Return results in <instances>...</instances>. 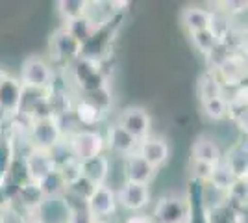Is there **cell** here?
<instances>
[{"mask_svg":"<svg viewBox=\"0 0 248 223\" xmlns=\"http://www.w3.org/2000/svg\"><path fill=\"white\" fill-rule=\"evenodd\" d=\"M82 164V175L91 181L94 186H102L108 184V179L111 175V158L106 154H98L89 160H83Z\"/></svg>","mask_w":248,"mask_h":223,"instance_id":"15","label":"cell"},{"mask_svg":"<svg viewBox=\"0 0 248 223\" xmlns=\"http://www.w3.org/2000/svg\"><path fill=\"white\" fill-rule=\"evenodd\" d=\"M67 143H69L73 158L78 162L104 154V151H106L104 134L94 128H80L78 132H74L73 136L67 138Z\"/></svg>","mask_w":248,"mask_h":223,"instance_id":"1","label":"cell"},{"mask_svg":"<svg viewBox=\"0 0 248 223\" xmlns=\"http://www.w3.org/2000/svg\"><path fill=\"white\" fill-rule=\"evenodd\" d=\"M43 223H67L69 210L65 208L62 199H45L41 206L35 210Z\"/></svg>","mask_w":248,"mask_h":223,"instance_id":"20","label":"cell"},{"mask_svg":"<svg viewBox=\"0 0 248 223\" xmlns=\"http://www.w3.org/2000/svg\"><path fill=\"white\" fill-rule=\"evenodd\" d=\"M115 193H117V203L134 214L143 212L152 201V191L146 184H134L124 181Z\"/></svg>","mask_w":248,"mask_h":223,"instance_id":"5","label":"cell"},{"mask_svg":"<svg viewBox=\"0 0 248 223\" xmlns=\"http://www.w3.org/2000/svg\"><path fill=\"white\" fill-rule=\"evenodd\" d=\"M202 108H204V114H206L209 119L220 121V119H224L228 114V101L224 99V97L202 101Z\"/></svg>","mask_w":248,"mask_h":223,"instance_id":"31","label":"cell"},{"mask_svg":"<svg viewBox=\"0 0 248 223\" xmlns=\"http://www.w3.org/2000/svg\"><path fill=\"white\" fill-rule=\"evenodd\" d=\"M123 223H154L152 220V216H148L145 212H137V214H132V216H128Z\"/></svg>","mask_w":248,"mask_h":223,"instance_id":"42","label":"cell"},{"mask_svg":"<svg viewBox=\"0 0 248 223\" xmlns=\"http://www.w3.org/2000/svg\"><path fill=\"white\" fill-rule=\"evenodd\" d=\"M24 216H26V214L21 212L17 206L10 205L8 208H4V218H2V223H24Z\"/></svg>","mask_w":248,"mask_h":223,"instance_id":"39","label":"cell"},{"mask_svg":"<svg viewBox=\"0 0 248 223\" xmlns=\"http://www.w3.org/2000/svg\"><path fill=\"white\" fill-rule=\"evenodd\" d=\"M137 153L155 170L165 166L170 158V147H169L167 139L159 138V136H148L143 141H139Z\"/></svg>","mask_w":248,"mask_h":223,"instance_id":"10","label":"cell"},{"mask_svg":"<svg viewBox=\"0 0 248 223\" xmlns=\"http://www.w3.org/2000/svg\"><path fill=\"white\" fill-rule=\"evenodd\" d=\"M211 13L213 11L206 10V8H197V6H189L182 11V21L186 24L189 32H200L209 28V21H211Z\"/></svg>","mask_w":248,"mask_h":223,"instance_id":"19","label":"cell"},{"mask_svg":"<svg viewBox=\"0 0 248 223\" xmlns=\"http://www.w3.org/2000/svg\"><path fill=\"white\" fill-rule=\"evenodd\" d=\"M94 186L91 181H87L85 177H80V179H76L74 182H71L69 186H67V190L71 191V193H74V195H78L80 199H83V201H87L91 195H93V191H94Z\"/></svg>","mask_w":248,"mask_h":223,"instance_id":"35","label":"cell"},{"mask_svg":"<svg viewBox=\"0 0 248 223\" xmlns=\"http://www.w3.org/2000/svg\"><path fill=\"white\" fill-rule=\"evenodd\" d=\"M2 218H4V210H0V223H2Z\"/></svg>","mask_w":248,"mask_h":223,"instance_id":"47","label":"cell"},{"mask_svg":"<svg viewBox=\"0 0 248 223\" xmlns=\"http://www.w3.org/2000/svg\"><path fill=\"white\" fill-rule=\"evenodd\" d=\"M222 162L226 164L228 170L233 173L235 179H247V171H248L247 145H243V143L235 145L226 156H222Z\"/></svg>","mask_w":248,"mask_h":223,"instance_id":"21","label":"cell"},{"mask_svg":"<svg viewBox=\"0 0 248 223\" xmlns=\"http://www.w3.org/2000/svg\"><path fill=\"white\" fill-rule=\"evenodd\" d=\"M73 116H74V119L78 121L80 127H96V125H100L104 121L102 112H98L93 104H89L82 97H80L78 101H74Z\"/></svg>","mask_w":248,"mask_h":223,"instance_id":"18","label":"cell"},{"mask_svg":"<svg viewBox=\"0 0 248 223\" xmlns=\"http://www.w3.org/2000/svg\"><path fill=\"white\" fill-rule=\"evenodd\" d=\"M154 223H187L189 222V203L182 195H163L155 203L152 212Z\"/></svg>","mask_w":248,"mask_h":223,"instance_id":"3","label":"cell"},{"mask_svg":"<svg viewBox=\"0 0 248 223\" xmlns=\"http://www.w3.org/2000/svg\"><path fill=\"white\" fill-rule=\"evenodd\" d=\"M191 158L206 162L211 166H217L222 160V151L218 147V143L209 136H200L191 147Z\"/></svg>","mask_w":248,"mask_h":223,"instance_id":"17","label":"cell"},{"mask_svg":"<svg viewBox=\"0 0 248 223\" xmlns=\"http://www.w3.org/2000/svg\"><path fill=\"white\" fill-rule=\"evenodd\" d=\"M24 223H43V222H41V218L33 212V214H26V216H24Z\"/></svg>","mask_w":248,"mask_h":223,"instance_id":"44","label":"cell"},{"mask_svg":"<svg viewBox=\"0 0 248 223\" xmlns=\"http://www.w3.org/2000/svg\"><path fill=\"white\" fill-rule=\"evenodd\" d=\"M191 37H193V43L197 45V49L200 52L204 54H209L213 49H215V45H217V39H215V35L209 32V28L206 30H200V32H193L191 34Z\"/></svg>","mask_w":248,"mask_h":223,"instance_id":"34","label":"cell"},{"mask_svg":"<svg viewBox=\"0 0 248 223\" xmlns=\"http://www.w3.org/2000/svg\"><path fill=\"white\" fill-rule=\"evenodd\" d=\"M58 171H60V175L63 177V181L67 182V186H69L71 182H74L76 179L82 177V164H80L78 160L71 158L69 162L62 164V166L58 168Z\"/></svg>","mask_w":248,"mask_h":223,"instance_id":"36","label":"cell"},{"mask_svg":"<svg viewBox=\"0 0 248 223\" xmlns=\"http://www.w3.org/2000/svg\"><path fill=\"white\" fill-rule=\"evenodd\" d=\"M106 149H109L111 153L119 154V156H128V154H134L137 153V147H139V141L130 136L123 127H119L117 123L111 125L106 132Z\"/></svg>","mask_w":248,"mask_h":223,"instance_id":"12","label":"cell"},{"mask_svg":"<svg viewBox=\"0 0 248 223\" xmlns=\"http://www.w3.org/2000/svg\"><path fill=\"white\" fill-rule=\"evenodd\" d=\"M24 162H26V168H28V175L33 182L41 181L43 177H46L48 173L56 170V164H54L48 151L30 149L28 153H24Z\"/></svg>","mask_w":248,"mask_h":223,"instance_id":"14","label":"cell"},{"mask_svg":"<svg viewBox=\"0 0 248 223\" xmlns=\"http://www.w3.org/2000/svg\"><path fill=\"white\" fill-rule=\"evenodd\" d=\"M117 193L109 184H102L96 186L93 191V195L87 199V210L94 218V222L100 223H111L109 218L115 216L117 212Z\"/></svg>","mask_w":248,"mask_h":223,"instance_id":"4","label":"cell"},{"mask_svg":"<svg viewBox=\"0 0 248 223\" xmlns=\"http://www.w3.org/2000/svg\"><path fill=\"white\" fill-rule=\"evenodd\" d=\"M87 8H89L87 0H60L58 2V10H60L62 17L65 19V22L83 17L87 13Z\"/></svg>","mask_w":248,"mask_h":223,"instance_id":"28","label":"cell"},{"mask_svg":"<svg viewBox=\"0 0 248 223\" xmlns=\"http://www.w3.org/2000/svg\"><path fill=\"white\" fill-rule=\"evenodd\" d=\"M21 84L24 87L43 89L48 91L54 86V71L48 62H45L39 56H30L21 67Z\"/></svg>","mask_w":248,"mask_h":223,"instance_id":"2","label":"cell"},{"mask_svg":"<svg viewBox=\"0 0 248 223\" xmlns=\"http://www.w3.org/2000/svg\"><path fill=\"white\" fill-rule=\"evenodd\" d=\"M48 153H50L52 160H54V164H56V170H58L62 164H65V162H69V160L73 158L71 149H69V143H67V139L65 138H63L60 143H56Z\"/></svg>","mask_w":248,"mask_h":223,"instance_id":"37","label":"cell"},{"mask_svg":"<svg viewBox=\"0 0 248 223\" xmlns=\"http://www.w3.org/2000/svg\"><path fill=\"white\" fill-rule=\"evenodd\" d=\"M45 201L43 197L41 190L37 186V182H26L24 186L19 188V193H17V199L11 203L13 206H17L21 212L24 214H33L39 206L41 203Z\"/></svg>","mask_w":248,"mask_h":223,"instance_id":"16","label":"cell"},{"mask_svg":"<svg viewBox=\"0 0 248 223\" xmlns=\"http://www.w3.org/2000/svg\"><path fill=\"white\" fill-rule=\"evenodd\" d=\"M157 170L152 168L139 153L124 156L123 162V177L126 182H134V184H150L154 181Z\"/></svg>","mask_w":248,"mask_h":223,"instance_id":"8","label":"cell"},{"mask_svg":"<svg viewBox=\"0 0 248 223\" xmlns=\"http://www.w3.org/2000/svg\"><path fill=\"white\" fill-rule=\"evenodd\" d=\"M62 139L63 136L54 117H50V119H41V121H33L30 125V128H28V141H30L31 149L50 151Z\"/></svg>","mask_w":248,"mask_h":223,"instance_id":"6","label":"cell"},{"mask_svg":"<svg viewBox=\"0 0 248 223\" xmlns=\"http://www.w3.org/2000/svg\"><path fill=\"white\" fill-rule=\"evenodd\" d=\"M106 86H109V82H108L106 73L100 69V71H96L94 74H91L83 84L78 86V89H80L82 95H87V93H93V91H96V89H102V87H106Z\"/></svg>","mask_w":248,"mask_h":223,"instance_id":"33","label":"cell"},{"mask_svg":"<svg viewBox=\"0 0 248 223\" xmlns=\"http://www.w3.org/2000/svg\"><path fill=\"white\" fill-rule=\"evenodd\" d=\"M43 97H46V91H43V89H33V87H24V86H22L21 104H19V114H17V116L28 117L30 110L41 101Z\"/></svg>","mask_w":248,"mask_h":223,"instance_id":"30","label":"cell"},{"mask_svg":"<svg viewBox=\"0 0 248 223\" xmlns=\"http://www.w3.org/2000/svg\"><path fill=\"white\" fill-rule=\"evenodd\" d=\"M82 99H85L89 104H93L98 112H102L104 116L109 112V108L113 104V93L109 89V86H106L102 89H96L93 93H87V95H82Z\"/></svg>","mask_w":248,"mask_h":223,"instance_id":"29","label":"cell"},{"mask_svg":"<svg viewBox=\"0 0 248 223\" xmlns=\"http://www.w3.org/2000/svg\"><path fill=\"white\" fill-rule=\"evenodd\" d=\"M6 76H8V73H6V71H4L2 67H0V84H2V80H4Z\"/></svg>","mask_w":248,"mask_h":223,"instance_id":"45","label":"cell"},{"mask_svg":"<svg viewBox=\"0 0 248 223\" xmlns=\"http://www.w3.org/2000/svg\"><path fill=\"white\" fill-rule=\"evenodd\" d=\"M102 64H98V62H93V60H87V58H78V60H74L73 64L69 65V74H71V80H73L76 87L80 84H83L91 74H94L96 71H100Z\"/></svg>","mask_w":248,"mask_h":223,"instance_id":"24","label":"cell"},{"mask_svg":"<svg viewBox=\"0 0 248 223\" xmlns=\"http://www.w3.org/2000/svg\"><path fill=\"white\" fill-rule=\"evenodd\" d=\"M198 93L202 101H209V99H217V97H224L222 91V84L217 78V74L213 71H207L206 74H202L200 82H198Z\"/></svg>","mask_w":248,"mask_h":223,"instance_id":"25","label":"cell"},{"mask_svg":"<svg viewBox=\"0 0 248 223\" xmlns=\"http://www.w3.org/2000/svg\"><path fill=\"white\" fill-rule=\"evenodd\" d=\"M2 141H4V134H2V128H0V145H2Z\"/></svg>","mask_w":248,"mask_h":223,"instance_id":"46","label":"cell"},{"mask_svg":"<svg viewBox=\"0 0 248 223\" xmlns=\"http://www.w3.org/2000/svg\"><path fill=\"white\" fill-rule=\"evenodd\" d=\"M63 28L71 34L80 45H83V43H87L93 37V34L96 32L100 26H96L87 15H83V17H78V19H73V21H67Z\"/></svg>","mask_w":248,"mask_h":223,"instance_id":"22","label":"cell"},{"mask_svg":"<svg viewBox=\"0 0 248 223\" xmlns=\"http://www.w3.org/2000/svg\"><path fill=\"white\" fill-rule=\"evenodd\" d=\"M220 6H224V8H220V10L224 11L226 15H235V13H243V11H245L247 2H222Z\"/></svg>","mask_w":248,"mask_h":223,"instance_id":"41","label":"cell"},{"mask_svg":"<svg viewBox=\"0 0 248 223\" xmlns=\"http://www.w3.org/2000/svg\"><path fill=\"white\" fill-rule=\"evenodd\" d=\"M96 223H100V222H96Z\"/></svg>","mask_w":248,"mask_h":223,"instance_id":"48","label":"cell"},{"mask_svg":"<svg viewBox=\"0 0 248 223\" xmlns=\"http://www.w3.org/2000/svg\"><path fill=\"white\" fill-rule=\"evenodd\" d=\"M15 156V145L11 139H4L2 145H0V184L6 179L8 170H10L11 160Z\"/></svg>","mask_w":248,"mask_h":223,"instance_id":"32","label":"cell"},{"mask_svg":"<svg viewBox=\"0 0 248 223\" xmlns=\"http://www.w3.org/2000/svg\"><path fill=\"white\" fill-rule=\"evenodd\" d=\"M6 179L11 181L13 184H17L19 188L24 186L26 182H30V175H28V168H26V162H24V156L22 154H15L13 160L10 164V170H8V175ZM33 182V181H31Z\"/></svg>","mask_w":248,"mask_h":223,"instance_id":"27","label":"cell"},{"mask_svg":"<svg viewBox=\"0 0 248 223\" xmlns=\"http://www.w3.org/2000/svg\"><path fill=\"white\" fill-rule=\"evenodd\" d=\"M119 127H123L130 136H134L137 141H143L150 136V127H152V119L150 114L141 106H128L124 108L117 121Z\"/></svg>","mask_w":248,"mask_h":223,"instance_id":"7","label":"cell"},{"mask_svg":"<svg viewBox=\"0 0 248 223\" xmlns=\"http://www.w3.org/2000/svg\"><path fill=\"white\" fill-rule=\"evenodd\" d=\"M189 168H191V173H193V179L198 182H207L209 177H211V173H213V170H215V166L193 158H191V166Z\"/></svg>","mask_w":248,"mask_h":223,"instance_id":"38","label":"cell"},{"mask_svg":"<svg viewBox=\"0 0 248 223\" xmlns=\"http://www.w3.org/2000/svg\"><path fill=\"white\" fill-rule=\"evenodd\" d=\"M52 51H54V54H56L62 62H65L67 65H71L74 60L80 58V54H82V45L76 41L65 28H60L58 32L52 35Z\"/></svg>","mask_w":248,"mask_h":223,"instance_id":"13","label":"cell"},{"mask_svg":"<svg viewBox=\"0 0 248 223\" xmlns=\"http://www.w3.org/2000/svg\"><path fill=\"white\" fill-rule=\"evenodd\" d=\"M213 73L217 74L222 87H226V86H243V80L247 76L245 58L237 52H232Z\"/></svg>","mask_w":248,"mask_h":223,"instance_id":"9","label":"cell"},{"mask_svg":"<svg viewBox=\"0 0 248 223\" xmlns=\"http://www.w3.org/2000/svg\"><path fill=\"white\" fill-rule=\"evenodd\" d=\"M237 181L235 177H233V173L228 170L226 164L220 160L217 166H215V170H213V173H211V177H209V181H207V184H211L213 188H217V190L220 191H226L233 186V182Z\"/></svg>","mask_w":248,"mask_h":223,"instance_id":"26","label":"cell"},{"mask_svg":"<svg viewBox=\"0 0 248 223\" xmlns=\"http://www.w3.org/2000/svg\"><path fill=\"white\" fill-rule=\"evenodd\" d=\"M37 186H39L45 199H60L67 190V182L63 181V177L58 170H54L46 177H43L41 181H37Z\"/></svg>","mask_w":248,"mask_h":223,"instance_id":"23","label":"cell"},{"mask_svg":"<svg viewBox=\"0 0 248 223\" xmlns=\"http://www.w3.org/2000/svg\"><path fill=\"white\" fill-rule=\"evenodd\" d=\"M8 206H10V201H8L6 193H4L2 186H0V210H4V208H8Z\"/></svg>","mask_w":248,"mask_h":223,"instance_id":"43","label":"cell"},{"mask_svg":"<svg viewBox=\"0 0 248 223\" xmlns=\"http://www.w3.org/2000/svg\"><path fill=\"white\" fill-rule=\"evenodd\" d=\"M22 84L19 78L8 74L0 84V112L4 116H17L21 104Z\"/></svg>","mask_w":248,"mask_h":223,"instance_id":"11","label":"cell"},{"mask_svg":"<svg viewBox=\"0 0 248 223\" xmlns=\"http://www.w3.org/2000/svg\"><path fill=\"white\" fill-rule=\"evenodd\" d=\"M67 223H96V222H94L93 216L89 214V210H80V212L69 214Z\"/></svg>","mask_w":248,"mask_h":223,"instance_id":"40","label":"cell"}]
</instances>
